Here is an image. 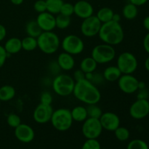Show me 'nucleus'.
<instances>
[{
    "label": "nucleus",
    "instance_id": "49",
    "mask_svg": "<svg viewBox=\"0 0 149 149\" xmlns=\"http://www.w3.org/2000/svg\"><path fill=\"white\" fill-rule=\"evenodd\" d=\"M146 88V84L143 81H138V90H142Z\"/></svg>",
    "mask_w": 149,
    "mask_h": 149
},
{
    "label": "nucleus",
    "instance_id": "28",
    "mask_svg": "<svg viewBox=\"0 0 149 149\" xmlns=\"http://www.w3.org/2000/svg\"><path fill=\"white\" fill-rule=\"evenodd\" d=\"M45 1H46L47 11L54 15L59 14L61 7L64 2L63 0H45Z\"/></svg>",
    "mask_w": 149,
    "mask_h": 149
},
{
    "label": "nucleus",
    "instance_id": "47",
    "mask_svg": "<svg viewBox=\"0 0 149 149\" xmlns=\"http://www.w3.org/2000/svg\"><path fill=\"white\" fill-rule=\"evenodd\" d=\"M112 20L115 22H118V23H120L121 20V15L118 13H114L113 15V18H112Z\"/></svg>",
    "mask_w": 149,
    "mask_h": 149
},
{
    "label": "nucleus",
    "instance_id": "48",
    "mask_svg": "<svg viewBox=\"0 0 149 149\" xmlns=\"http://www.w3.org/2000/svg\"><path fill=\"white\" fill-rule=\"evenodd\" d=\"M10 1H11V3L13 4H14V5H20V4H22L23 3V1H24V0H10Z\"/></svg>",
    "mask_w": 149,
    "mask_h": 149
},
{
    "label": "nucleus",
    "instance_id": "5",
    "mask_svg": "<svg viewBox=\"0 0 149 149\" xmlns=\"http://www.w3.org/2000/svg\"><path fill=\"white\" fill-rule=\"evenodd\" d=\"M50 122L56 130L65 132L71 127L74 120L71 116V111L65 108H60L53 111Z\"/></svg>",
    "mask_w": 149,
    "mask_h": 149
},
{
    "label": "nucleus",
    "instance_id": "11",
    "mask_svg": "<svg viewBox=\"0 0 149 149\" xmlns=\"http://www.w3.org/2000/svg\"><path fill=\"white\" fill-rule=\"evenodd\" d=\"M138 80L132 74H122L118 79V87L125 94H132L138 90Z\"/></svg>",
    "mask_w": 149,
    "mask_h": 149
},
{
    "label": "nucleus",
    "instance_id": "9",
    "mask_svg": "<svg viewBox=\"0 0 149 149\" xmlns=\"http://www.w3.org/2000/svg\"><path fill=\"white\" fill-rule=\"evenodd\" d=\"M99 119L88 117L81 127V132L86 139H97L103 132Z\"/></svg>",
    "mask_w": 149,
    "mask_h": 149
},
{
    "label": "nucleus",
    "instance_id": "44",
    "mask_svg": "<svg viewBox=\"0 0 149 149\" xmlns=\"http://www.w3.org/2000/svg\"><path fill=\"white\" fill-rule=\"evenodd\" d=\"M143 47L145 50L149 54V33L146 35L143 39Z\"/></svg>",
    "mask_w": 149,
    "mask_h": 149
},
{
    "label": "nucleus",
    "instance_id": "33",
    "mask_svg": "<svg viewBox=\"0 0 149 149\" xmlns=\"http://www.w3.org/2000/svg\"><path fill=\"white\" fill-rule=\"evenodd\" d=\"M7 123L10 127L16 128L21 124V119L20 116L16 113H10L7 116Z\"/></svg>",
    "mask_w": 149,
    "mask_h": 149
},
{
    "label": "nucleus",
    "instance_id": "29",
    "mask_svg": "<svg viewBox=\"0 0 149 149\" xmlns=\"http://www.w3.org/2000/svg\"><path fill=\"white\" fill-rule=\"evenodd\" d=\"M71 19L69 16L64 15L61 13L56 15L55 16V26L57 29H61V30L68 29L71 25Z\"/></svg>",
    "mask_w": 149,
    "mask_h": 149
},
{
    "label": "nucleus",
    "instance_id": "1",
    "mask_svg": "<svg viewBox=\"0 0 149 149\" xmlns=\"http://www.w3.org/2000/svg\"><path fill=\"white\" fill-rule=\"evenodd\" d=\"M73 95L76 99L87 105L97 104L101 99V93L97 86L86 79L76 81Z\"/></svg>",
    "mask_w": 149,
    "mask_h": 149
},
{
    "label": "nucleus",
    "instance_id": "26",
    "mask_svg": "<svg viewBox=\"0 0 149 149\" xmlns=\"http://www.w3.org/2000/svg\"><path fill=\"white\" fill-rule=\"evenodd\" d=\"M138 13V7L132 3H128L125 4L122 9V15L125 19L133 20L137 17Z\"/></svg>",
    "mask_w": 149,
    "mask_h": 149
},
{
    "label": "nucleus",
    "instance_id": "53",
    "mask_svg": "<svg viewBox=\"0 0 149 149\" xmlns=\"http://www.w3.org/2000/svg\"><path fill=\"white\" fill-rule=\"evenodd\" d=\"M148 149H149V148H148Z\"/></svg>",
    "mask_w": 149,
    "mask_h": 149
},
{
    "label": "nucleus",
    "instance_id": "10",
    "mask_svg": "<svg viewBox=\"0 0 149 149\" xmlns=\"http://www.w3.org/2000/svg\"><path fill=\"white\" fill-rule=\"evenodd\" d=\"M102 23L96 15H92L83 20L80 30L83 36L87 38H92L98 35Z\"/></svg>",
    "mask_w": 149,
    "mask_h": 149
},
{
    "label": "nucleus",
    "instance_id": "19",
    "mask_svg": "<svg viewBox=\"0 0 149 149\" xmlns=\"http://www.w3.org/2000/svg\"><path fill=\"white\" fill-rule=\"evenodd\" d=\"M4 47L9 55L18 53L22 49L21 39L17 37L10 38L6 41Z\"/></svg>",
    "mask_w": 149,
    "mask_h": 149
},
{
    "label": "nucleus",
    "instance_id": "41",
    "mask_svg": "<svg viewBox=\"0 0 149 149\" xmlns=\"http://www.w3.org/2000/svg\"><path fill=\"white\" fill-rule=\"evenodd\" d=\"M73 79L75 81H79L80 80H82L85 79V73L83 71H81L80 68L76 70L74 72V75H73Z\"/></svg>",
    "mask_w": 149,
    "mask_h": 149
},
{
    "label": "nucleus",
    "instance_id": "25",
    "mask_svg": "<svg viewBox=\"0 0 149 149\" xmlns=\"http://www.w3.org/2000/svg\"><path fill=\"white\" fill-rule=\"evenodd\" d=\"M113 14H114V12L113 11L112 9L107 7H104L99 9L96 16L102 23H104L112 20Z\"/></svg>",
    "mask_w": 149,
    "mask_h": 149
},
{
    "label": "nucleus",
    "instance_id": "15",
    "mask_svg": "<svg viewBox=\"0 0 149 149\" xmlns=\"http://www.w3.org/2000/svg\"><path fill=\"white\" fill-rule=\"evenodd\" d=\"M15 136L20 142L29 143L34 139L35 132L30 125L21 123L18 127L15 128Z\"/></svg>",
    "mask_w": 149,
    "mask_h": 149
},
{
    "label": "nucleus",
    "instance_id": "38",
    "mask_svg": "<svg viewBox=\"0 0 149 149\" xmlns=\"http://www.w3.org/2000/svg\"><path fill=\"white\" fill-rule=\"evenodd\" d=\"M48 70H49V72L52 74H53L54 76H56L58 74H61V68H60L59 65H58L57 61H53L49 62V65H48Z\"/></svg>",
    "mask_w": 149,
    "mask_h": 149
},
{
    "label": "nucleus",
    "instance_id": "3",
    "mask_svg": "<svg viewBox=\"0 0 149 149\" xmlns=\"http://www.w3.org/2000/svg\"><path fill=\"white\" fill-rule=\"evenodd\" d=\"M36 39L38 48L46 55L55 53L61 46V39L53 31H42Z\"/></svg>",
    "mask_w": 149,
    "mask_h": 149
},
{
    "label": "nucleus",
    "instance_id": "23",
    "mask_svg": "<svg viewBox=\"0 0 149 149\" xmlns=\"http://www.w3.org/2000/svg\"><path fill=\"white\" fill-rule=\"evenodd\" d=\"M16 95L15 89L11 85H3L0 87V100L4 102L13 100Z\"/></svg>",
    "mask_w": 149,
    "mask_h": 149
},
{
    "label": "nucleus",
    "instance_id": "2",
    "mask_svg": "<svg viewBox=\"0 0 149 149\" xmlns=\"http://www.w3.org/2000/svg\"><path fill=\"white\" fill-rule=\"evenodd\" d=\"M98 36L103 43L116 46L123 42L125 33L120 23L111 20L102 23Z\"/></svg>",
    "mask_w": 149,
    "mask_h": 149
},
{
    "label": "nucleus",
    "instance_id": "17",
    "mask_svg": "<svg viewBox=\"0 0 149 149\" xmlns=\"http://www.w3.org/2000/svg\"><path fill=\"white\" fill-rule=\"evenodd\" d=\"M42 31H52L55 26V16L46 11L39 13L36 19Z\"/></svg>",
    "mask_w": 149,
    "mask_h": 149
},
{
    "label": "nucleus",
    "instance_id": "16",
    "mask_svg": "<svg viewBox=\"0 0 149 149\" xmlns=\"http://www.w3.org/2000/svg\"><path fill=\"white\" fill-rule=\"evenodd\" d=\"M74 14L79 18H87L93 15L94 8L89 1L86 0H79L74 4Z\"/></svg>",
    "mask_w": 149,
    "mask_h": 149
},
{
    "label": "nucleus",
    "instance_id": "37",
    "mask_svg": "<svg viewBox=\"0 0 149 149\" xmlns=\"http://www.w3.org/2000/svg\"><path fill=\"white\" fill-rule=\"evenodd\" d=\"M52 95L49 92H43L40 95V103L45 105H51L52 103Z\"/></svg>",
    "mask_w": 149,
    "mask_h": 149
},
{
    "label": "nucleus",
    "instance_id": "32",
    "mask_svg": "<svg viewBox=\"0 0 149 149\" xmlns=\"http://www.w3.org/2000/svg\"><path fill=\"white\" fill-rule=\"evenodd\" d=\"M149 146L146 141L141 139H135L128 143L127 149H148Z\"/></svg>",
    "mask_w": 149,
    "mask_h": 149
},
{
    "label": "nucleus",
    "instance_id": "35",
    "mask_svg": "<svg viewBox=\"0 0 149 149\" xmlns=\"http://www.w3.org/2000/svg\"><path fill=\"white\" fill-rule=\"evenodd\" d=\"M74 4L68 2H63L62 7H61L60 13L64 15L69 16L71 17L72 15H74Z\"/></svg>",
    "mask_w": 149,
    "mask_h": 149
},
{
    "label": "nucleus",
    "instance_id": "42",
    "mask_svg": "<svg viewBox=\"0 0 149 149\" xmlns=\"http://www.w3.org/2000/svg\"><path fill=\"white\" fill-rule=\"evenodd\" d=\"M148 92L146 89H142V90H139V92L138 93V99H146L148 100Z\"/></svg>",
    "mask_w": 149,
    "mask_h": 149
},
{
    "label": "nucleus",
    "instance_id": "46",
    "mask_svg": "<svg viewBox=\"0 0 149 149\" xmlns=\"http://www.w3.org/2000/svg\"><path fill=\"white\" fill-rule=\"evenodd\" d=\"M143 26L147 31H149V16H147L143 20Z\"/></svg>",
    "mask_w": 149,
    "mask_h": 149
},
{
    "label": "nucleus",
    "instance_id": "45",
    "mask_svg": "<svg viewBox=\"0 0 149 149\" xmlns=\"http://www.w3.org/2000/svg\"><path fill=\"white\" fill-rule=\"evenodd\" d=\"M147 1H148V0H130V2L135 4L137 7L143 5V4H145L147 2Z\"/></svg>",
    "mask_w": 149,
    "mask_h": 149
},
{
    "label": "nucleus",
    "instance_id": "40",
    "mask_svg": "<svg viewBox=\"0 0 149 149\" xmlns=\"http://www.w3.org/2000/svg\"><path fill=\"white\" fill-rule=\"evenodd\" d=\"M104 78H103V74H100V73H94L93 74V79H92L91 81L95 84V85H99V84H102L104 81Z\"/></svg>",
    "mask_w": 149,
    "mask_h": 149
},
{
    "label": "nucleus",
    "instance_id": "50",
    "mask_svg": "<svg viewBox=\"0 0 149 149\" xmlns=\"http://www.w3.org/2000/svg\"><path fill=\"white\" fill-rule=\"evenodd\" d=\"M145 67L146 68V70L149 71V57L147 58V59L145 61Z\"/></svg>",
    "mask_w": 149,
    "mask_h": 149
},
{
    "label": "nucleus",
    "instance_id": "21",
    "mask_svg": "<svg viewBox=\"0 0 149 149\" xmlns=\"http://www.w3.org/2000/svg\"><path fill=\"white\" fill-rule=\"evenodd\" d=\"M71 116L76 122H84L88 118L87 108L83 106H77L71 111Z\"/></svg>",
    "mask_w": 149,
    "mask_h": 149
},
{
    "label": "nucleus",
    "instance_id": "12",
    "mask_svg": "<svg viewBox=\"0 0 149 149\" xmlns=\"http://www.w3.org/2000/svg\"><path fill=\"white\" fill-rule=\"evenodd\" d=\"M149 113V101L146 99H138L130 108V115L135 119H142Z\"/></svg>",
    "mask_w": 149,
    "mask_h": 149
},
{
    "label": "nucleus",
    "instance_id": "6",
    "mask_svg": "<svg viewBox=\"0 0 149 149\" xmlns=\"http://www.w3.org/2000/svg\"><path fill=\"white\" fill-rule=\"evenodd\" d=\"M91 57L97 64L109 63L116 57V50L111 45L105 43L100 44L92 49Z\"/></svg>",
    "mask_w": 149,
    "mask_h": 149
},
{
    "label": "nucleus",
    "instance_id": "14",
    "mask_svg": "<svg viewBox=\"0 0 149 149\" xmlns=\"http://www.w3.org/2000/svg\"><path fill=\"white\" fill-rule=\"evenodd\" d=\"M99 120L103 129L110 132H114L115 130L120 126V118L113 112L103 113Z\"/></svg>",
    "mask_w": 149,
    "mask_h": 149
},
{
    "label": "nucleus",
    "instance_id": "8",
    "mask_svg": "<svg viewBox=\"0 0 149 149\" xmlns=\"http://www.w3.org/2000/svg\"><path fill=\"white\" fill-rule=\"evenodd\" d=\"M138 60L132 53L124 52L117 57L116 66L122 74H132L138 68Z\"/></svg>",
    "mask_w": 149,
    "mask_h": 149
},
{
    "label": "nucleus",
    "instance_id": "4",
    "mask_svg": "<svg viewBox=\"0 0 149 149\" xmlns=\"http://www.w3.org/2000/svg\"><path fill=\"white\" fill-rule=\"evenodd\" d=\"M76 81L68 74H59L52 81L54 93L61 97H67L73 94Z\"/></svg>",
    "mask_w": 149,
    "mask_h": 149
},
{
    "label": "nucleus",
    "instance_id": "18",
    "mask_svg": "<svg viewBox=\"0 0 149 149\" xmlns=\"http://www.w3.org/2000/svg\"><path fill=\"white\" fill-rule=\"evenodd\" d=\"M57 62L61 70L65 71H71L75 65V60L73 55L63 52L58 55Z\"/></svg>",
    "mask_w": 149,
    "mask_h": 149
},
{
    "label": "nucleus",
    "instance_id": "51",
    "mask_svg": "<svg viewBox=\"0 0 149 149\" xmlns=\"http://www.w3.org/2000/svg\"><path fill=\"white\" fill-rule=\"evenodd\" d=\"M86 1H92V0H86Z\"/></svg>",
    "mask_w": 149,
    "mask_h": 149
},
{
    "label": "nucleus",
    "instance_id": "36",
    "mask_svg": "<svg viewBox=\"0 0 149 149\" xmlns=\"http://www.w3.org/2000/svg\"><path fill=\"white\" fill-rule=\"evenodd\" d=\"M33 9L36 13H42L47 11V6L45 0H36L33 4Z\"/></svg>",
    "mask_w": 149,
    "mask_h": 149
},
{
    "label": "nucleus",
    "instance_id": "39",
    "mask_svg": "<svg viewBox=\"0 0 149 149\" xmlns=\"http://www.w3.org/2000/svg\"><path fill=\"white\" fill-rule=\"evenodd\" d=\"M10 55L7 53L5 49H4V46L0 45V68L4 65L6 61H7V58Z\"/></svg>",
    "mask_w": 149,
    "mask_h": 149
},
{
    "label": "nucleus",
    "instance_id": "24",
    "mask_svg": "<svg viewBox=\"0 0 149 149\" xmlns=\"http://www.w3.org/2000/svg\"><path fill=\"white\" fill-rule=\"evenodd\" d=\"M25 31L27 36L37 38L42 33V31L38 25L36 20H29L25 26Z\"/></svg>",
    "mask_w": 149,
    "mask_h": 149
},
{
    "label": "nucleus",
    "instance_id": "34",
    "mask_svg": "<svg viewBox=\"0 0 149 149\" xmlns=\"http://www.w3.org/2000/svg\"><path fill=\"white\" fill-rule=\"evenodd\" d=\"M81 149H101V146L97 139H87Z\"/></svg>",
    "mask_w": 149,
    "mask_h": 149
},
{
    "label": "nucleus",
    "instance_id": "30",
    "mask_svg": "<svg viewBox=\"0 0 149 149\" xmlns=\"http://www.w3.org/2000/svg\"><path fill=\"white\" fill-rule=\"evenodd\" d=\"M114 135L118 141L124 142L129 139L130 136V132L127 128L119 126L117 129L114 130Z\"/></svg>",
    "mask_w": 149,
    "mask_h": 149
},
{
    "label": "nucleus",
    "instance_id": "7",
    "mask_svg": "<svg viewBox=\"0 0 149 149\" xmlns=\"http://www.w3.org/2000/svg\"><path fill=\"white\" fill-rule=\"evenodd\" d=\"M61 46L63 52L73 56L82 53L84 49V43L82 39L74 34H69L65 36L61 42Z\"/></svg>",
    "mask_w": 149,
    "mask_h": 149
},
{
    "label": "nucleus",
    "instance_id": "22",
    "mask_svg": "<svg viewBox=\"0 0 149 149\" xmlns=\"http://www.w3.org/2000/svg\"><path fill=\"white\" fill-rule=\"evenodd\" d=\"M98 64L96 61L90 57H86L81 60L79 65V68L81 71H84L85 74L87 73H93L96 71Z\"/></svg>",
    "mask_w": 149,
    "mask_h": 149
},
{
    "label": "nucleus",
    "instance_id": "43",
    "mask_svg": "<svg viewBox=\"0 0 149 149\" xmlns=\"http://www.w3.org/2000/svg\"><path fill=\"white\" fill-rule=\"evenodd\" d=\"M7 36V29L3 25L0 24V42H2Z\"/></svg>",
    "mask_w": 149,
    "mask_h": 149
},
{
    "label": "nucleus",
    "instance_id": "52",
    "mask_svg": "<svg viewBox=\"0 0 149 149\" xmlns=\"http://www.w3.org/2000/svg\"><path fill=\"white\" fill-rule=\"evenodd\" d=\"M0 106H1V100H0Z\"/></svg>",
    "mask_w": 149,
    "mask_h": 149
},
{
    "label": "nucleus",
    "instance_id": "31",
    "mask_svg": "<svg viewBox=\"0 0 149 149\" xmlns=\"http://www.w3.org/2000/svg\"><path fill=\"white\" fill-rule=\"evenodd\" d=\"M86 108H87L88 117L95 118V119H100L102 113H103L102 109L97 104L87 105V107Z\"/></svg>",
    "mask_w": 149,
    "mask_h": 149
},
{
    "label": "nucleus",
    "instance_id": "27",
    "mask_svg": "<svg viewBox=\"0 0 149 149\" xmlns=\"http://www.w3.org/2000/svg\"><path fill=\"white\" fill-rule=\"evenodd\" d=\"M22 49L27 52H31L35 50L38 47L37 39L32 36H27L21 39Z\"/></svg>",
    "mask_w": 149,
    "mask_h": 149
},
{
    "label": "nucleus",
    "instance_id": "20",
    "mask_svg": "<svg viewBox=\"0 0 149 149\" xmlns=\"http://www.w3.org/2000/svg\"><path fill=\"white\" fill-rule=\"evenodd\" d=\"M120 70L118 68L116 65H110L106 68L103 71V78L106 81L109 82H113V81H118L119 77L122 76Z\"/></svg>",
    "mask_w": 149,
    "mask_h": 149
},
{
    "label": "nucleus",
    "instance_id": "13",
    "mask_svg": "<svg viewBox=\"0 0 149 149\" xmlns=\"http://www.w3.org/2000/svg\"><path fill=\"white\" fill-rule=\"evenodd\" d=\"M52 113H53V109L51 105L39 103L33 111V120L36 123L41 124V125L48 123L50 122Z\"/></svg>",
    "mask_w": 149,
    "mask_h": 149
}]
</instances>
